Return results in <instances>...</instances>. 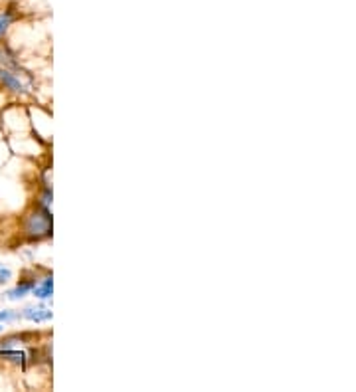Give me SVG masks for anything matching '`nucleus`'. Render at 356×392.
Masks as SVG:
<instances>
[{"mask_svg": "<svg viewBox=\"0 0 356 392\" xmlns=\"http://www.w3.org/2000/svg\"><path fill=\"white\" fill-rule=\"evenodd\" d=\"M0 68H4V70H15V68H18L15 56L6 48H0Z\"/></svg>", "mask_w": 356, "mask_h": 392, "instance_id": "obj_5", "label": "nucleus"}, {"mask_svg": "<svg viewBox=\"0 0 356 392\" xmlns=\"http://www.w3.org/2000/svg\"><path fill=\"white\" fill-rule=\"evenodd\" d=\"M0 331H2V327H0Z\"/></svg>", "mask_w": 356, "mask_h": 392, "instance_id": "obj_10", "label": "nucleus"}, {"mask_svg": "<svg viewBox=\"0 0 356 392\" xmlns=\"http://www.w3.org/2000/svg\"><path fill=\"white\" fill-rule=\"evenodd\" d=\"M10 277H12V272H10L8 268L0 265V286H2V283H6V281H8Z\"/></svg>", "mask_w": 356, "mask_h": 392, "instance_id": "obj_8", "label": "nucleus"}, {"mask_svg": "<svg viewBox=\"0 0 356 392\" xmlns=\"http://www.w3.org/2000/svg\"><path fill=\"white\" fill-rule=\"evenodd\" d=\"M32 290H34V295H36L38 299H48V297H52V290H54L52 279H50V277L44 279L40 286H34Z\"/></svg>", "mask_w": 356, "mask_h": 392, "instance_id": "obj_4", "label": "nucleus"}, {"mask_svg": "<svg viewBox=\"0 0 356 392\" xmlns=\"http://www.w3.org/2000/svg\"><path fill=\"white\" fill-rule=\"evenodd\" d=\"M0 82L4 84V86L8 87V89H12L16 93H20V91H24V84L20 82V77L15 75V73L10 72V70H4V68H0Z\"/></svg>", "mask_w": 356, "mask_h": 392, "instance_id": "obj_2", "label": "nucleus"}, {"mask_svg": "<svg viewBox=\"0 0 356 392\" xmlns=\"http://www.w3.org/2000/svg\"><path fill=\"white\" fill-rule=\"evenodd\" d=\"M32 288H34L32 283H22V286H18V288H15V290L8 291V293H6V297H8V299H20V297H24V293H28Z\"/></svg>", "mask_w": 356, "mask_h": 392, "instance_id": "obj_7", "label": "nucleus"}, {"mask_svg": "<svg viewBox=\"0 0 356 392\" xmlns=\"http://www.w3.org/2000/svg\"><path fill=\"white\" fill-rule=\"evenodd\" d=\"M22 315H24L26 319L36 321V323L52 319V311H48V309H42V307H28V309H24V313H22Z\"/></svg>", "mask_w": 356, "mask_h": 392, "instance_id": "obj_3", "label": "nucleus"}, {"mask_svg": "<svg viewBox=\"0 0 356 392\" xmlns=\"http://www.w3.org/2000/svg\"><path fill=\"white\" fill-rule=\"evenodd\" d=\"M24 234L30 240H42L52 234V216L44 208H34L24 216Z\"/></svg>", "mask_w": 356, "mask_h": 392, "instance_id": "obj_1", "label": "nucleus"}, {"mask_svg": "<svg viewBox=\"0 0 356 392\" xmlns=\"http://www.w3.org/2000/svg\"><path fill=\"white\" fill-rule=\"evenodd\" d=\"M20 315L18 313H12V311H0V321H15L18 319Z\"/></svg>", "mask_w": 356, "mask_h": 392, "instance_id": "obj_9", "label": "nucleus"}, {"mask_svg": "<svg viewBox=\"0 0 356 392\" xmlns=\"http://www.w3.org/2000/svg\"><path fill=\"white\" fill-rule=\"evenodd\" d=\"M12 22H15V12H12V10H4V12H0V38L6 34V30L10 28Z\"/></svg>", "mask_w": 356, "mask_h": 392, "instance_id": "obj_6", "label": "nucleus"}]
</instances>
